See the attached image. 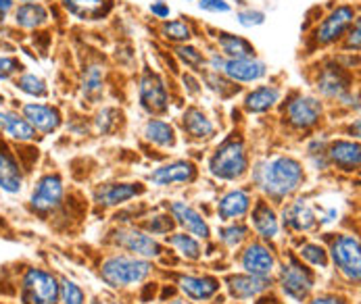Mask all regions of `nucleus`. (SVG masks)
I'll list each match as a JSON object with an SVG mask.
<instances>
[{"mask_svg": "<svg viewBox=\"0 0 361 304\" xmlns=\"http://www.w3.org/2000/svg\"><path fill=\"white\" fill-rule=\"evenodd\" d=\"M23 188V171L4 140H0V190L6 194H19Z\"/></svg>", "mask_w": 361, "mask_h": 304, "instance_id": "obj_14", "label": "nucleus"}, {"mask_svg": "<svg viewBox=\"0 0 361 304\" xmlns=\"http://www.w3.org/2000/svg\"><path fill=\"white\" fill-rule=\"evenodd\" d=\"M169 210H171L173 221H176L180 227H184L190 236L203 238V240L211 236V229H209L207 221L203 219V215H201L197 208H192L190 204L180 203V201H178V203H171Z\"/></svg>", "mask_w": 361, "mask_h": 304, "instance_id": "obj_20", "label": "nucleus"}, {"mask_svg": "<svg viewBox=\"0 0 361 304\" xmlns=\"http://www.w3.org/2000/svg\"><path fill=\"white\" fill-rule=\"evenodd\" d=\"M15 88L19 92H23L25 96H32V99H47L49 96V86L47 82L36 75V73H21L15 77Z\"/></svg>", "mask_w": 361, "mask_h": 304, "instance_id": "obj_33", "label": "nucleus"}, {"mask_svg": "<svg viewBox=\"0 0 361 304\" xmlns=\"http://www.w3.org/2000/svg\"><path fill=\"white\" fill-rule=\"evenodd\" d=\"M138 96H140V104L145 110H149L151 115H159L165 113L169 106V92L165 82L153 73V71H145L138 84Z\"/></svg>", "mask_w": 361, "mask_h": 304, "instance_id": "obj_11", "label": "nucleus"}, {"mask_svg": "<svg viewBox=\"0 0 361 304\" xmlns=\"http://www.w3.org/2000/svg\"><path fill=\"white\" fill-rule=\"evenodd\" d=\"M349 75L338 65H326L317 75V90L326 99H345V94H349Z\"/></svg>", "mask_w": 361, "mask_h": 304, "instance_id": "obj_19", "label": "nucleus"}, {"mask_svg": "<svg viewBox=\"0 0 361 304\" xmlns=\"http://www.w3.org/2000/svg\"><path fill=\"white\" fill-rule=\"evenodd\" d=\"M59 303L86 304V294H84V290L75 281L63 277V279H59Z\"/></svg>", "mask_w": 361, "mask_h": 304, "instance_id": "obj_37", "label": "nucleus"}, {"mask_svg": "<svg viewBox=\"0 0 361 304\" xmlns=\"http://www.w3.org/2000/svg\"><path fill=\"white\" fill-rule=\"evenodd\" d=\"M184 82H188V84H190V86H188V90H190L192 94H197V92L201 90V88H199V82H195L190 75H184Z\"/></svg>", "mask_w": 361, "mask_h": 304, "instance_id": "obj_50", "label": "nucleus"}, {"mask_svg": "<svg viewBox=\"0 0 361 304\" xmlns=\"http://www.w3.org/2000/svg\"><path fill=\"white\" fill-rule=\"evenodd\" d=\"M332 262L336 265V269L349 279V281H360L361 275V248L360 240L351 234H341L336 236V240L332 242L330 248Z\"/></svg>", "mask_w": 361, "mask_h": 304, "instance_id": "obj_7", "label": "nucleus"}, {"mask_svg": "<svg viewBox=\"0 0 361 304\" xmlns=\"http://www.w3.org/2000/svg\"><path fill=\"white\" fill-rule=\"evenodd\" d=\"M151 13L155 15L157 19H167V17L171 15V8H169V4H167V2H163V0H155V2L151 4Z\"/></svg>", "mask_w": 361, "mask_h": 304, "instance_id": "obj_47", "label": "nucleus"}, {"mask_svg": "<svg viewBox=\"0 0 361 304\" xmlns=\"http://www.w3.org/2000/svg\"><path fill=\"white\" fill-rule=\"evenodd\" d=\"M13 8H15V0H0V19L13 13Z\"/></svg>", "mask_w": 361, "mask_h": 304, "instance_id": "obj_49", "label": "nucleus"}, {"mask_svg": "<svg viewBox=\"0 0 361 304\" xmlns=\"http://www.w3.org/2000/svg\"><path fill=\"white\" fill-rule=\"evenodd\" d=\"M310 304H347L343 298L338 296H319V298H313Z\"/></svg>", "mask_w": 361, "mask_h": 304, "instance_id": "obj_48", "label": "nucleus"}, {"mask_svg": "<svg viewBox=\"0 0 361 304\" xmlns=\"http://www.w3.org/2000/svg\"><path fill=\"white\" fill-rule=\"evenodd\" d=\"M155 186H178V184H192L197 179V167L188 160H173L167 165L157 167L149 177Z\"/></svg>", "mask_w": 361, "mask_h": 304, "instance_id": "obj_15", "label": "nucleus"}, {"mask_svg": "<svg viewBox=\"0 0 361 304\" xmlns=\"http://www.w3.org/2000/svg\"><path fill=\"white\" fill-rule=\"evenodd\" d=\"M236 19H238V23L243 27H257V25H261L265 21V13L263 11H255V8H245V11H240L236 15Z\"/></svg>", "mask_w": 361, "mask_h": 304, "instance_id": "obj_43", "label": "nucleus"}, {"mask_svg": "<svg viewBox=\"0 0 361 304\" xmlns=\"http://www.w3.org/2000/svg\"><path fill=\"white\" fill-rule=\"evenodd\" d=\"M97 304H103V303H101V300H97Z\"/></svg>", "mask_w": 361, "mask_h": 304, "instance_id": "obj_54", "label": "nucleus"}, {"mask_svg": "<svg viewBox=\"0 0 361 304\" xmlns=\"http://www.w3.org/2000/svg\"><path fill=\"white\" fill-rule=\"evenodd\" d=\"M13 21L21 30H40L51 21V13L42 2H23L13 8Z\"/></svg>", "mask_w": 361, "mask_h": 304, "instance_id": "obj_23", "label": "nucleus"}, {"mask_svg": "<svg viewBox=\"0 0 361 304\" xmlns=\"http://www.w3.org/2000/svg\"><path fill=\"white\" fill-rule=\"evenodd\" d=\"M104 69L101 65H88L82 73V92L88 99H94L103 92Z\"/></svg>", "mask_w": 361, "mask_h": 304, "instance_id": "obj_34", "label": "nucleus"}, {"mask_svg": "<svg viewBox=\"0 0 361 304\" xmlns=\"http://www.w3.org/2000/svg\"><path fill=\"white\" fill-rule=\"evenodd\" d=\"M0 134L6 140L21 142V144L34 142L38 138L36 129L23 119V115L11 108H0Z\"/></svg>", "mask_w": 361, "mask_h": 304, "instance_id": "obj_16", "label": "nucleus"}, {"mask_svg": "<svg viewBox=\"0 0 361 304\" xmlns=\"http://www.w3.org/2000/svg\"><path fill=\"white\" fill-rule=\"evenodd\" d=\"M303 179V165L293 156H271L257 163L253 169L255 186L271 201H284L301 188Z\"/></svg>", "mask_w": 361, "mask_h": 304, "instance_id": "obj_1", "label": "nucleus"}, {"mask_svg": "<svg viewBox=\"0 0 361 304\" xmlns=\"http://www.w3.org/2000/svg\"><path fill=\"white\" fill-rule=\"evenodd\" d=\"M328 158L332 165H336L341 171H357L361 163L360 144L353 140H336L328 146Z\"/></svg>", "mask_w": 361, "mask_h": 304, "instance_id": "obj_26", "label": "nucleus"}, {"mask_svg": "<svg viewBox=\"0 0 361 304\" xmlns=\"http://www.w3.org/2000/svg\"><path fill=\"white\" fill-rule=\"evenodd\" d=\"M199 6L207 13H228L230 11L228 0H199Z\"/></svg>", "mask_w": 361, "mask_h": 304, "instance_id": "obj_46", "label": "nucleus"}, {"mask_svg": "<svg viewBox=\"0 0 361 304\" xmlns=\"http://www.w3.org/2000/svg\"><path fill=\"white\" fill-rule=\"evenodd\" d=\"M21 71V63L13 54H0V82H8L17 77Z\"/></svg>", "mask_w": 361, "mask_h": 304, "instance_id": "obj_42", "label": "nucleus"}, {"mask_svg": "<svg viewBox=\"0 0 361 304\" xmlns=\"http://www.w3.org/2000/svg\"><path fill=\"white\" fill-rule=\"evenodd\" d=\"M288 123L297 129H310L313 125H317V121L324 115V106L322 102L313 96H295L286 104L284 110Z\"/></svg>", "mask_w": 361, "mask_h": 304, "instance_id": "obj_12", "label": "nucleus"}, {"mask_svg": "<svg viewBox=\"0 0 361 304\" xmlns=\"http://www.w3.org/2000/svg\"><path fill=\"white\" fill-rule=\"evenodd\" d=\"M247 169H249V154L245 148V142L238 138L224 140L209 160L211 175L224 182H234L243 177Z\"/></svg>", "mask_w": 361, "mask_h": 304, "instance_id": "obj_3", "label": "nucleus"}, {"mask_svg": "<svg viewBox=\"0 0 361 304\" xmlns=\"http://www.w3.org/2000/svg\"><path fill=\"white\" fill-rule=\"evenodd\" d=\"M21 115L36 129V134H52L63 123L61 110L49 102H25L21 106Z\"/></svg>", "mask_w": 361, "mask_h": 304, "instance_id": "obj_13", "label": "nucleus"}, {"mask_svg": "<svg viewBox=\"0 0 361 304\" xmlns=\"http://www.w3.org/2000/svg\"><path fill=\"white\" fill-rule=\"evenodd\" d=\"M161 34L163 38L171 40V42H188L192 38V27L184 21V19H173V21H165L163 27H161Z\"/></svg>", "mask_w": 361, "mask_h": 304, "instance_id": "obj_36", "label": "nucleus"}, {"mask_svg": "<svg viewBox=\"0 0 361 304\" xmlns=\"http://www.w3.org/2000/svg\"><path fill=\"white\" fill-rule=\"evenodd\" d=\"M217 46L224 58H255V46L247 38L236 36V34L219 32Z\"/></svg>", "mask_w": 361, "mask_h": 304, "instance_id": "obj_30", "label": "nucleus"}, {"mask_svg": "<svg viewBox=\"0 0 361 304\" xmlns=\"http://www.w3.org/2000/svg\"><path fill=\"white\" fill-rule=\"evenodd\" d=\"M299 256L303 260H307L313 267H319V269H326L330 265V258H328V253L324 251V246L313 244V242L311 244H303L301 251H299Z\"/></svg>", "mask_w": 361, "mask_h": 304, "instance_id": "obj_38", "label": "nucleus"}, {"mask_svg": "<svg viewBox=\"0 0 361 304\" xmlns=\"http://www.w3.org/2000/svg\"><path fill=\"white\" fill-rule=\"evenodd\" d=\"M65 196V186L63 179L54 173L42 175L30 196V206L38 213V215H49L52 210H56Z\"/></svg>", "mask_w": 361, "mask_h": 304, "instance_id": "obj_10", "label": "nucleus"}, {"mask_svg": "<svg viewBox=\"0 0 361 304\" xmlns=\"http://www.w3.org/2000/svg\"><path fill=\"white\" fill-rule=\"evenodd\" d=\"M247 234H249V229L243 225V223H232V225H228V227H224L221 232H219V240L226 244V246H230V248H234V246H238L245 238H247Z\"/></svg>", "mask_w": 361, "mask_h": 304, "instance_id": "obj_39", "label": "nucleus"}, {"mask_svg": "<svg viewBox=\"0 0 361 304\" xmlns=\"http://www.w3.org/2000/svg\"><path fill=\"white\" fill-rule=\"evenodd\" d=\"M313 286H315L313 273L297 256L288 254L284 265H282V269H280V288H282V292L290 300L303 303L310 296Z\"/></svg>", "mask_w": 361, "mask_h": 304, "instance_id": "obj_6", "label": "nucleus"}, {"mask_svg": "<svg viewBox=\"0 0 361 304\" xmlns=\"http://www.w3.org/2000/svg\"><path fill=\"white\" fill-rule=\"evenodd\" d=\"M145 138L149 142H153L155 146H161V148H171L176 146V132L171 127V123L163 121V119H151L147 121L145 125Z\"/></svg>", "mask_w": 361, "mask_h": 304, "instance_id": "obj_32", "label": "nucleus"}, {"mask_svg": "<svg viewBox=\"0 0 361 304\" xmlns=\"http://www.w3.org/2000/svg\"><path fill=\"white\" fill-rule=\"evenodd\" d=\"M113 242H115L119 248L132 253L134 256L147 258V260L159 258V256L163 254V246L157 242L155 236H151V234H147V232H142V229H136V227L117 229V232L113 234Z\"/></svg>", "mask_w": 361, "mask_h": 304, "instance_id": "obj_9", "label": "nucleus"}, {"mask_svg": "<svg viewBox=\"0 0 361 304\" xmlns=\"http://www.w3.org/2000/svg\"><path fill=\"white\" fill-rule=\"evenodd\" d=\"M21 304H59V279L38 267L25 269L19 281Z\"/></svg>", "mask_w": 361, "mask_h": 304, "instance_id": "obj_4", "label": "nucleus"}, {"mask_svg": "<svg viewBox=\"0 0 361 304\" xmlns=\"http://www.w3.org/2000/svg\"><path fill=\"white\" fill-rule=\"evenodd\" d=\"M142 194L145 186L140 184H104L94 192V201L101 206H117Z\"/></svg>", "mask_w": 361, "mask_h": 304, "instance_id": "obj_24", "label": "nucleus"}, {"mask_svg": "<svg viewBox=\"0 0 361 304\" xmlns=\"http://www.w3.org/2000/svg\"><path fill=\"white\" fill-rule=\"evenodd\" d=\"M209 67L234 84H253V82L263 80L267 73L265 63H261L257 58H224L219 52L211 54Z\"/></svg>", "mask_w": 361, "mask_h": 304, "instance_id": "obj_5", "label": "nucleus"}, {"mask_svg": "<svg viewBox=\"0 0 361 304\" xmlns=\"http://www.w3.org/2000/svg\"><path fill=\"white\" fill-rule=\"evenodd\" d=\"M153 271V262L134 254H113L101 265V277L111 288H130L142 284Z\"/></svg>", "mask_w": 361, "mask_h": 304, "instance_id": "obj_2", "label": "nucleus"}, {"mask_svg": "<svg viewBox=\"0 0 361 304\" xmlns=\"http://www.w3.org/2000/svg\"><path fill=\"white\" fill-rule=\"evenodd\" d=\"M169 246L176 248L178 253L182 254L184 258L188 260H199L201 258V244H199V238L190 236V234H173L171 238H167Z\"/></svg>", "mask_w": 361, "mask_h": 304, "instance_id": "obj_35", "label": "nucleus"}, {"mask_svg": "<svg viewBox=\"0 0 361 304\" xmlns=\"http://www.w3.org/2000/svg\"><path fill=\"white\" fill-rule=\"evenodd\" d=\"M173 225H176V221L171 215H157L145 223V229L151 236H167L173 229Z\"/></svg>", "mask_w": 361, "mask_h": 304, "instance_id": "obj_41", "label": "nucleus"}, {"mask_svg": "<svg viewBox=\"0 0 361 304\" xmlns=\"http://www.w3.org/2000/svg\"><path fill=\"white\" fill-rule=\"evenodd\" d=\"M251 225L263 240H274L278 236V232H280L278 215L265 201H259L255 204L253 215H251Z\"/></svg>", "mask_w": 361, "mask_h": 304, "instance_id": "obj_28", "label": "nucleus"}, {"mask_svg": "<svg viewBox=\"0 0 361 304\" xmlns=\"http://www.w3.org/2000/svg\"><path fill=\"white\" fill-rule=\"evenodd\" d=\"M182 125H184V132L195 140H207V138L215 136V132H217L215 123L197 106L186 108V113L182 117Z\"/></svg>", "mask_w": 361, "mask_h": 304, "instance_id": "obj_29", "label": "nucleus"}, {"mask_svg": "<svg viewBox=\"0 0 361 304\" xmlns=\"http://www.w3.org/2000/svg\"><path fill=\"white\" fill-rule=\"evenodd\" d=\"M117 110L115 108H103V113L99 115V129L103 132V134H109L115 125H117Z\"/></svg>", "mask_w": 361, "mask_h": 304, "instance_id": "obj_44", "label": "nucleus"}, {"mask_svg": "<svg viewBox=\"0 0 361 304\" xmlns=\"http://www.w3.org/2000/svg\"><path fill=\"white\" fill-rule=\"evenodd\" d=\"M280 96H282V92L278 86H259L247 94L245 108L249 113H265L280 102Z\"/></svg>", "mask_w": 361, "mask_h": 304, "instance_id": "obj_31", "label": "nucleus"}, {"mask_svg": "<svg viewBox=\"0 0 361 304\" xmlns=\"http://www.w3.org/2000/svg\"><path fill=\"white\" fill-rule=\"evenodd\" d=\"M319 223L315 210L305 201H297L284 210V225H288L295 232H311Z\"/></svg>", "mask_w": 361, "mask_h": 304, "instance_id": "obj_27", "label": "nucleus"}, {"mask_svg": "<svg viewBox=\"0 0 361 304\" xmlns=\"http://www.w3.org/2000/svg\"><path fill=\"white\" fill-rule=\"evenodd\" d=\"M2 104H4V96L0 94V106H2Z\"/></svg>", "mask_w": 361, "mask_h": 304, "instance_id": "obj_53", "label": "nucleus"}, {"mask_svg": "<svg viewBox=\"0 0 361 304\" xmlns=\"http://www.w3.org/2000/svg\"><path fill=\"white\" fill-rule=\"evenodd\" d=\"M347 32H349V34H347V42H345L347 51L357 52V51H360V36H361L360 19H355V25H351V27H349Z\"/></svg>", "mask_w": 361, "mask_h": 304, "instance_id": "obj_45", "label": "nucleus"}, {"mask_svg": "<svg viewBox=\"0 0 361 304\" xmlns=\"http://www.w3.org/2000/svg\"><path fill=\"white\" fill-rule=\"evenodd\" d=\"M169 304H186V303H184V300H171Z\"/></svg>", "mask_w": 361, "mask_h": 304, "instance_id": "obj_52", "label": "nucleus"}, {"mask_svg": "<svg viewBox=\"0 0 361 304\" xmlns=\"http://www.w3.org/2000/svg\"><path fill=\"white\" fill-rule=\"evenodd\" d=\"M61 4L80 21H99L113 8V0H61Z\"/></svg>", "mask_w": 361, "mask_h": 304, "instance_id": "obj_25", "label": "nucleus"}, {"mask_svg": "<svg viewBox=\"0 0 361 304\" xmlns=\"http://www.w3.org/2000/svg\"><path fill=\"white\" fill-rule=\"evenodd\" d=\"M15 2H19V4H23V2H42V0H15Z\"/></svg>", "mask_w": 361, "mask_h": 304, "instance_id": "obj_51", "label": "nucleus"}, {"mask_svg": "<svg viewBox=\"0 0 361 304\" xmlns=\"http://www.w3.org/2000/svg\"><path fill=\"white\" fill-rule=\"evenodd\" d=\"M269 286H271V279L269 277H259V275H251V273L232 275L228 279V292L236 300L257 298L259 294H263Z\"/></svg>", "mask_w": 361, "mask_h": 304, "instance_id": "obj_21", "label": "nucleus"}, {"mask_svg": "<svg viewBox=\"0 0 361 304\" xmlns=\"http://www.w3.org/2000/svg\"><path fill=\"white\" fill-rule=\"evenodd\" d=\"M176 54H178V58H180L186 67H190V69H199V67H203L207 63L203 52L199 51V49H195V46H188V44H180V46L176 49Z\"/></svg>", "mask_w": 361, "mask_h": 304, "instance_id": "obj_40", "label": "nucleus"}, {"mask_svg": "<svg viewBox=\"0 0 361 304\" xmlns=\"http://www.w3.org/2000/svg\"><path fill=\"white\" fill-rule=\"evenodd\" d=\"M180 292L195 300V303H207L219 292V281L211 275H182L178 279Z\"/></svg>", "mask_w": 361, "mask_h": 304, "instance_id": "obj_18", "label": "nucleus"}, {"mask_svg": "<svg viewBox=\"0 0 361 304\" xmlns=\"http://www.w3.org/2000/svg\"><path fill=\"white\" fill-rule=\"evenodd\" d=\"M353 19H357L353 6L341 4V6L332 8V11L322 19V23L315 27V34H313L315 42H317L319 46L334 44V42L341 40L343 34L353 25Z\"/></svg>", "mask_w": 361, "mask_h": 304, "instance_id": "obj_8", "label": "nucleus"}, {"mask_svg": "<svg viewBox=\"0 0 361 304\" xmlns=\"http://www.w3.org/2000/svg\"><path fill=\"white\" fill-rule=\"evenodd\" d=\"M240 267L245 269V273L259 275V277H269L274 267H276V258L265 244L253 242L245 248V253L240 256Z\"/></svg>", "mask_w": 361, "mask_h": 304, "instance_id": "obj_17", "label": "nucleus"}, {"mask_svg": "<svg viewBox=\"0 0 361 304\" xmlns=\"http://www.w3.org/2000/svg\"><path fill=\"white\" fill-rule=\"evenodd\" d=\"M251 194L247 190H230L217 203V215L221 221H238L251 210Z\"/></svg>", "mask_w": 361, "mask_h": 304, "instance_id": "obj_22", "label": "nucleus"}]
</instances>
